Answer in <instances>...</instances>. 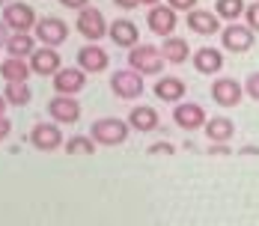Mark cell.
Segmentation results:
<instances>
[{
  "label": "cell",
  "mask_w": 259,
  "mask_h": 226,
  "mask_svg": "<svg viewBox=\"0 0 259 226\" xmlns=\"http://www.w3.org/2000/svg\"><path fill=\"white\" fill-rule=\"evenodd\" d=\"M9 134H12V122H9L6 113H3V116H0V140H6Z\"/></svg>",
  "instance_id": "obj_32"
},
{
  "label": "cell",
  "mask_w": 259,
  "mask_h": 226,
  "mask_svg": "<svg viewBox=\"0 0 259 226\" xmlns=\"http://www.w3.org/2000/svg\"><path fill=\"white\" fill-rule=\"evenodd\" d=\"M152 93H155L161 101H167V104H179L185 96H188V86H185V80L176 75H164L155 80V86H152Z\"/></svg>",
  "instance_id": "obj_18"
},
{
  "label": "cell",
  "mask_w": 259,
  "mask_h": 226,
  "mask_svg": "<svg viewBox=\"0 0 259 226\" xmlns=\"http://www.w3.org/2000/svg\"><path fill=\"white\" fill-rule=\"evenodd\" d=\"M110 93L122 101H134L143 96V75L134 69H116L110 75Z\"/></svg>",
  "instance_id": "obj_3"
},
{
  "label": "cell",
  "mask_w": 259,
  "mask_h": 226,
  "mask_svg": "<svg viewBox=\"0 0 259 226\" xmlns=\"http://www.w3.org/2000/svg\"><path fill=\"white\" fill-rule=\"evenodd\" d=\"M51 80H54V93L57 96H78L80 89L87 86V72L69 66V69H60Z\"/></svg>",
  "instance_id": "obj_15"
},
{
  "label": "cell",
  "mask_w": 259,
  "mask_h": 226,
  "mask_svg": "<svg viewBox=\"0 0 259 226\" xmlns=\"http://www.w3.org/2000/svg\"><path fill=\"white\" fill-rule=\"evenodd\" d=\"M206 110H203V104H197V101H179L176 107H173V122L182 128V131H200V128L206 125Z\"/></svg>",
  "instance_id": "obj_11"
},
{
  "label": "cell",
  "mask_w": 259,
  "mask_h": 226,
  "mask_svg": "<svg viewBox=\"0 0 259 226\" xmlns=\"http://www.w3.org/2000/svg\"><path fill=\"white\" fill-rule=\"evenodd\" d=\"M6 107H9V101L3 99V93H0V116H3V113H6Z\"/></svg>",
  "instance_id": "obj_36"
},
{
  "label": "cell",
  "mask_w": 259,
  "mask_h": 226,
  "mask_svg": "<svg viewBox=\"0 0 259 226\" xmlns=\"http://www.w3.org/2000/svg\"><path fill=\"white\" fill-rule=\"evenodd\" d=\"M107 27H110V24L104 21L102 9H96V6L80 9V12H78V21H75V30H78L87 42H102L104 36H107Z\"/></svg>",
  "instance_id": "obj_4"
},
{
  "label": "cell",
  "mask_w": 259,
  "mask_h": 226,
  "mask_svg": "<svg viewBox=\"0 0 259 226\" xmlns=\"http://www.w3.org/2000/svg\"><path fill=\"white\" fill-rule=\"evenodd\" d=\"M244 9H247L244 0H214V12H218V18H224V21H238V18L244 15Z\"/></svg>",
  "instance_id": "obj_25"
},
{
  "label": "cell",
  "mask_w": 259,
  "mask_h": 226,
  "mask_svg": "<svg viewBox=\"0 0 259 226\" xmlns=\"http://www.w3.org/2000/svg\"><path fill=\"white\" fill-rule=\"evenodd\" d=\"M244 96L259 101V72H250L247 75V80H244Z\"/></svg>",
  "instance_id": "obj_29"
},
{
  "label": "cell",
  "mask_w": 259,
  "mask_h": 226,
  "mask_svg": "<svg viewBox=\"0 0 259 226\" xmlns=\"http://www.w3.org/2000/svg\"><path fill=\"white\" fill-rule=\"evenodd\" d=\"M197 3L200 0H167V6L176 12H191V9H197Z\"/></svg>",
  "instance_id": "obj_30"
},
{
  "label": "cell",
  "mask_w": 259,
  "mask_h": 226,
  "mask_svg": "<svg viewBox=\"0 0 259 226\" xmlns=\"http://www.w3.org/2000/svg\"><path fill=\"white\" fill-rule=\"evenodd\" d=\"M63 149L69 152V155H93L96 152V140L87 137V134H75V137H69L63 143Z\"/></svg>",
  "instance_id": "obj_27"
},
{
  "label": "cell",
  "mask_w": 259,
  "mask_h": 226,
  "mask_svg": "<svg viewBox=\"0 0 259 226\" xmlns=\"http://www.w3.org/2000/svg\"><path fill=\"white\" fill-rule=\"evenodd\" d=\"M128 134H131V125L125 119H116V116H102L90 128V137L99 146H122L128 140Z\"/></svg>",
  "instance_id": "obj_1"
},
{
  "label": "cell",
  "mask_w": 259,
  "mask_h": 226,
  "mask_svg": "<svg viewBox=\"0 0 259 226\" xmlns=\"http://www.w3.org/2000/svg\"><path fill=\"white\" fill-rule=\"evenodd\" d=\"M208 93H211V101H214L218 107H235V104H241L244 86H241L235 77H214Z\"/></svg>",
  "instance_id": "obj_10"
},
{
  "label": "cell",
  "mask_w": 259,
  "mask_h": 226,
  "mask_svg": "<svg viewBox=\"0 0 259 226\" xmlns=\"http://www.w3.org/2000/svg\"><path fill=\"white\" fill-rule=\"evenodd\" d=\"M33 36H36V42H42L48 48H57V45H63L69 39V24L63 18H57V15H45V18L36 21Z\"/></svg>",
  "instance_id": "obj_5"
},
{
  "label": "cell",
  "mask_w": 259,
  "mask_h": 226,
  "mask_svg": "<svg viewBox=\"0 0 259 226\" xmlns=\"http://www.w3.org/2000/svg\"><path fill=\"white\" fill-rule=\"evenodd\" d=\"M203 131H206V137L211 143H230L235 134V122L230 116H211V119H206Z\"/></svg>",
  "instance_id": "obj_22"
},
{
  "label": "cell",
  "mask_w": 259,
  "mask_h": 226,
  "mask_svg": "<svg viewBox=\"0 0 259 226\" xmlns=\"http://www.w3.org/2000/svg\"><path fill=\"white\" fill-rule=\"evenodd\" d=\"M30 143H33V149H39V152H57L66 143V137H63V131H60L57 122H36L33 131H30Z\"/></svg>",
  "instance_id": "obj_9"
},
{
  "label": "cell",
  "mask_w": 259,
  "mask_h": 226,
  "mask_svg": "<svg viewBox=\"0 0 259 226\" xmlns=\"http://www.w3.org/2000/svg\"><path fill=\"white\" fill-rule=\"evenodd\" d=\"M27 63H30V72H33V75H42V77H54L63 69V60H60L57 48H48V45L33 51Z\"/></svg>",
  "instance_id": "obj_14"
},
{
  "label": "cell",
  "mask_w": 259,
  "mask_h": 226,
  "mask_svg": "<svg viewBox=\"0 0 259 226\" xmlns=\"http://www.w3.org/2000/svg\"><path fill=\"white\" fill-rule=\"evenodd\" d=\"M3 21H6V27H9L12 33H30L39 18H36L33 6H27L21 0H12V3L3 6Z\"/></svg>",
  "instance_id": "obj_7"
},
{
  "label": "cell",
  "mask_w": 259,
  "mask_h": 226,
  "mask_svg": "<svg viewBox=\"0 0 259 226\" xmlns=\"http://www.w3.org/2000/svg\"><path fill=\"white\" fill-rule=\"evenodd\" d=\"M0 75L6 83H27V77L33 75L30 72V63L21 60V57H6L3 63H0Z\"/></svg>",
  "instance_id": "obj_23"
},
{
  "label": "cell",
  "mask_w": 259,
  "mask_h": 226,
  "mask_svg": "<svg viewBox=\"0 0 259 226\" xmlns=\"http://www.w3.org/2000/svg\"><path fill=\"white\" fill-rule=\"evenodd\" d=\"M194 69L200 75H218L224 69V54H221V48H211V45L197 48L194 51Z\"/></svg>",
  "instance_id": "obj_20"
},
{
  "label": "cell",
  "mask_w": 259,
  "mask_h": 226,
  "mask_svg": "<svg viewBox=\"0 0 259 226\" xmlns=\"http://www.w3.org/2000/svg\"><path fill=\"white\" fill-rule=\"evenodd\" d=\"M60 6H66V9H87L90 6V0H60Z\"/></svg>",
  "instance_id": "obj_31"
},
{
  "label": "cell",
  "mask_w": 259,
  "mask_h": 226,
  "mask_svg": "<svg viewBox=\"0 0 259 226\" xmlns=\"http://www.w3.org/2000/svg\"><path fill=\"white\" fill-rule=\"evenodd\" d=\"M146 24H149V30H152L155 36H161V39L176 36V27H179V12H176V9H170L167 3L149 6V12H146Z\"/></svg>",
  "instance_id": "obj_6"
},
{
  "label": "cell",
  "mask_w": 259,
  "mask_h": 226,
  "mask_svg": "<svg viewBox=\"0 0 259 226\" xmlns=\"http://www.w3.org/2000/svg\"><path fill=\"white\" fill-rule=\"evenodd\" d=\"M149 155H173V146H170V143H158V146H149Z\"/></svg>",
  "instance_id": "obj_33"
},
{
  "label": "cell",
  "mask_w": 259,
  "mask_h": 226,
  "mask_svg": "<svg viewBox=\"0 0 259 226\" xmlns=\"http://www.w3.org/2000/svg\"><path fill=\"white\" fill-rule=\"evenodd\" d=\"M33 51H36V36H30V33H12V36L6 39V54H9V57L30 60Z\"/></svg>",
  "instance_id": "obj_24"
},
{
  "label": "cell",
  "mask_w": 259,
  "mask_h": 226,
  "mask_svg": "<svg viewBox=\"0 0 259 226\" xmlns=\"http://www.w3.org/2000/svg\"><path fill=\"white\" fill-rule=\"evenodd\" d=\"M9 36H12V30H9V27H6V21L0 18V48H6V39H9Z\"/></svg>",
  "instance_id": "obj_34"
},
{
  "label": "cell",
  "mask_w": 259,
  "mask_h": 226,
  "mask_svg": "<svg viewBox=\"0 0 259 226\" xmlns=\"http://www.w3.org/2000/svg\"><path fill=\"white\" fill-rule=\"evenodd\" d=\"M128 125L134 131H140V134H152V131L161 128V116H158L155 107L137 104V107H131V113H128Z\"/></svg>",
  "instance_id": "obj_19"
},
{
  "label": "cell",
  "mask_w": 259,
  "mask_h": 226,
  "mask_svg": "<svg viewBox=\"0 0 259 226\" xmlns=\"http://www.w3.org/2000/svg\"><path fill=\"white\" fill-rule=\"evenodd\" d=\"M113 6H119V9H137L140 0H113Z\"/></svg>",
  "instance_id": "obj_35"
},
{
  "label": "cell",
  "mask_w": 259,
  "mask_h": 226,
  "mask_svg": "<svg viewBox=\"0 0 259 226\" xmlns=\"http://www.w3.org/2000/svg\"><path fill=\"white\" fill-rule=\"evenodd\" d=\"M6 3H12V0H0V6H6Z\"/></svg>",
  "instance_id": "obj_37"
},
{
  "label": "cell",
  "mask_w": 259,
  "mask_h": 226,
  "mask_svg": "<svg viewBox=\"0 0 259 226\" xmlns=\"http://www.w3.org/2000/svg\"><path fill=\"white\" fill-rule=\"evenodd\" d=\"M158 48H161L164 63H170V66H182V63L191 60V45H188V39H182V36H167Z\"/></svg>",
  "instance_id": "obj_21"
},
{
  "label": "cell",
  "mask_w": 259,
  "mask_h": 226,
  "mask_svg": "<svg viewBox=\"0 0 259 226\" xmlns=\"http://www.w3.org/2000/svg\"><path fill=\"white\" fill-rule=\"evenodd\" d=\"M3 99L9 101V107H24V104H30L33 93H30V86H27V83H6Z\"/></svg>",
  "instance_id": "obj_26"
},
{
  "label": "cell",
  "mask_w": 259,
  "mask_h": 226,
  "mask_svg": "<svg viewBox=\"0 0 259 226\" xmlns=\"http://www.w3.org/2000/svg\"><path fill=\"white\" fill-rule=\"evenodd\" d=\"M128 69L140 75H161L164 72V57L155 45H134L128 51Z\"/></svg>",
  "instance_id": "obj_2"
},
{
  "label": "cell",
  "mask_w": 259,
  "mask_h": 226,
  "mask_svg": "<svg viewBox=\"0 0 259 226\" xmlns=\"http://www.w3.org/2000/svg\"><path fill=\"white\" fill-rule=\"evenodd\" d=\"M110 66V57L107 51L99 48L96 42H87L83 48H78V69H83L87 75H99Z\"/></svg>",
  "instance_id": "obj_16"
},
{
  "label": "cell",
  "mask_w": 259,
  "mask_h": 226,
  "mask_svg": "<svg viewBox=\"0 0 259 226\" xmlns=\"http://www.w3.org/2000/svg\"><path fill=\"white\" fill-rule=\"evenodd\" d=\"M107 36H110V42H113L116 48L131 51L134 45H140V30H137V24H134L131 18H116V21H110Z\"/></svg>",
  "instance_id": "obj_17"
},
{
  "label": "cell",
  "mask_w": 259,
  "mask_h": 226,
  "mask_svg": "<svg viewBox=\"0 0 259 226\" xmlns=\"http://www.w3.org/2000/svg\"><path fill=\"white\" fill-rule=\"evenodd\" d=\"M244 24L250 27L253 33H259V0L256 3H247V9H244Z\"/></svg>",
  "instance_id": "obj_28"
},
{
  "label": "cell",
  "mask_w": 259,
  "mask_h": 226,
  "mask_svg": "<svg viewBox=\"0 0 259 226\" xmlns=\"http://www.w3.org/2000/svg\"><path fill=\"white\" fill-rule=\"evenodd\" d=\"M48 116L57 125H72L80 119V104L75 96H54L48 101Z\"/></svg>",
  "instance_id": "obj_12"
},
{
  "label": "cell",
  "mask_w": 259,
  "mask_h": 226,
  "mask_svg": "<svg viewBox=\"0 0 259 226\" xmlns=\"http://www.w3.org/2000/svg\"><path fill=\"white\" fill-rule=\"evenodd\" d=\"M185 24L191 33H197V36H214L218 30H221V18H218V12L214 9H191V12H185Z\"/></svg>",
  "instance_id": "obj_13"
},
{
  "label": "cell",
  "mask_w": 259,
  "mask_h": 226,
  "mask_svg": "<svg viewBox=\"0 0 259 226\" xmlns=\"http://www.w3.org/2000/svg\"><path fill=\"white\" fill-rule=\"evenodd\" d=\"M256 42V33L247 24H227L221 30V48L233 51V54H247Z\"/></svg>",
  "instance_id": "obj_8"
}]
</instances>
